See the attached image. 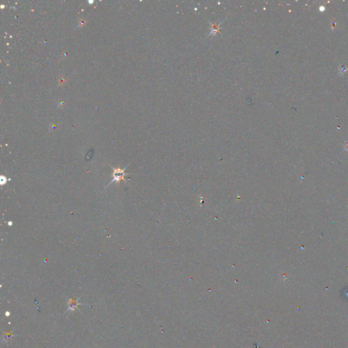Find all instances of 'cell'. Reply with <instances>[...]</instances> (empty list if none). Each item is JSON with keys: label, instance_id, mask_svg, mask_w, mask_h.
<instances>
[{"label": "cell", "instance_id": "obj_1", "mask_svg": "<svg viewBox=\"0 0 348 348\" xmlns=\"http://www.w3.org/2000/svg\"><path fill=\"white\" fill-rule=\"evenodd\" d=\"M128 166V165H127ZM127 166H126L125 167L124 169H121L120 167H117V168H116V167H114L113 166H112V165H110V167H111V168L113 169V173H112V178H113V179L111 182H110L109 184H108V185L106 186V187H108V186L110 185V184L113 183L114 182H116L117 184H119L120 182L121 181V180H123V181L127 182V180L125 179V176H128L129 175V174H126L125 173V169L127 168Z\"/></svg>", "mask_w": 348, "mask_h": 348}, {"label": "cell", "instance_id": "obj_3", "mask_svg": "<svg viewBox=\"0 0 348 348\" xmlns=\"http://www.w3.org/2000/svg\"><path fill=\"white\" fill-rule=\"evenodd\" d=\"M9 180H10V179H7L6 176H1L0 177V184H1V186L4 185L7 182V181H9Z\"/></svg>", "mask_w": 348, "mask_h": 348}, {"label": "cell", "instance_id": "obj_2", "mask_svg": "<svg viewBox=\"0 0 348 348\" xmlns=\"http://www.w3.org/2000/svg\"><path fill=\"white\" fill-rule=\"evenodd\" d=\"M79 298H77V299H74V298H71V299L69 300V309H68L67 310V311H70V309H72V311H74L76 308L77 307L78 305H82V304H81V303H78V301Z\"/></svg>", "mask_w": 348, "mask_h": 348}]
</instances>
